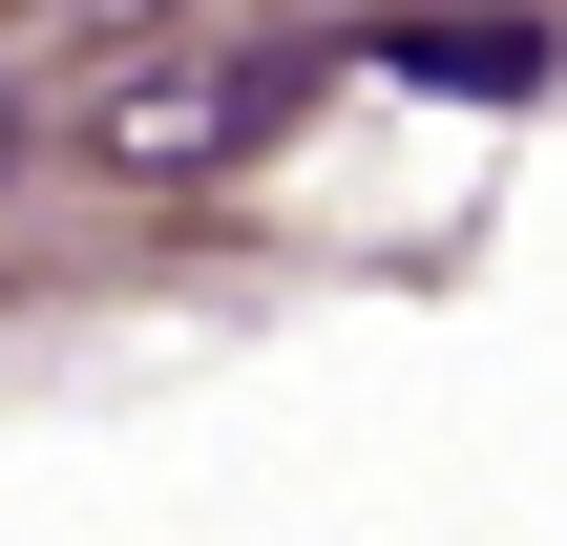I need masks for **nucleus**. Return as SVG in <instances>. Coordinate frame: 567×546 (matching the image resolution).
<instances>
[{"mask_svg":"<svg viewBox=\"0 0 567 546\" xmlns=\"http://www.w3.org/2000/svg\"><path fill=\"white\" fill-rule=\"evenodd\" d=\"M0 189H21V105H0Z\"/></svg>","mask_w":567,"mask_h":546,"instance_id":"f03ea898","label":"nucleus"},{"mask_svg":"<svg viewBox=\"0 0 567 546\" xmlns=\"http://www.w3.org/2000/svg\"><path fill=\"white\" fill-rule=\"evenodd\" d=\"M274 126H295V63H274V42H105V63L63 84V147H84L105 189H231Z\"/></svg>","mask_w":567,"mask_h":546,"instance_id":"f257e3e1","label":"nucleus"}]
</instances>
